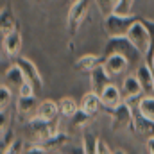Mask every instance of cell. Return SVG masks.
Instances as JSON below:
<instances>
[{
    "instance_id": "1",
    "label": "cell",
    "mask_w": 154,
    "mask_h": 154,
    "mask_svg": "<svg viewBox=\"0 0 154 154\" xmlns=\"http://www.w3.org/2000/svg\"><path fill=\"white\" fill-rule=\"evenodd\" d=\"M109 54H122L129 59V63H138L143 57V54L133 45V41L127 36H116L108 39L104 47V56H109Z\"/></svg>"
},
{
    "instance_id": "2",
    "label": "cell",
    "mask_w": 154,
    "mask_h": 154,
    "mask_svg": "<svg viewBox=\"0 0 154 154\" xmlns=\"http://www.w3.org/2000/svg\"><path fill=\"white\" fill-rule=\"evenodd\" d=\"M138 18L133 14H116L111 13L108 16H104V29L108 32L109 38H116V36H127L131 25L136 22Z\"/></svg>"
},
{
    "instance_id": "3",
    "label": "cell",
    "mask_w": 154,
    "mask_h": 154,
    "mask_svg": "<svg viewBox=\"0 0 154 154\" xmlns=\"http://www.w3.org/2000/svg\"><path fill=\"white\" fill-rule=\"evenodd\" d=\"M127 38L131 39L133 45L143 54V57H147L149 48H151V32H149L147 25L142 22V18H138V20L131 25V29H129V32H127Z\"/></svg>"
},
{
    "instance_id": "4",
    "label": "cell",
    "mask_w": 154,
    "mask_h": 154,
    "mask_svg": "<svg viewBox=\"0 0 154 154\" xmlns=\"http://www.w3.org/2000/svg\"><path fill=\"white\" fill-rule=\"evenodd\" d=\"M88 9H90V0H75L72 4V7L68 11V20H66L68 31H70L72 36L75 34L77 31H79V27L82 25V22H84V18L88 14Z\"/></svg>"
},
{
    "instance_id": "5",
    "label": "cell",
    "mask_w": 154,
    "mask_h": 154,
    "mask_svg": "<svg viewBox=\"0 0 154 154\" xmlns=\"http://www.w3.org/2000/svg\"><path fill=\"white\" fill-rule=\"evenodd\" d=\"M14 63L22 68L25 79L36 88V93H39V91L43 90V79H41V75H39V70L36 68V65H34L31 59H27V57H16Z\"/></svg>"
},
{
    "instance_id": "6",
    "label": "cell",
    "mask_w": 154,
    "mask_h": 154,
    "mask_svg": "<svg viewBox=\"0 0 154 154\" xmlns=\"http://www.w3.org/2000/svg\"><path fill=\"white\" fill-rule=\"evenodd\" d=\"M131 127H133V131H134L136 134L145 136V138H149V136H152V134H154V122L151 120V118H147V116L142 115L138 108H134V109H133Z\"/></svg>"
},
{
    "instance_id": "7",
    "label": "cell",
    "mask_w": 154,
    "mask_h": 154,
    "mask_svg": "<svg viewBox=\"0 0 154 154\" xmlns=\"http://www.w3.org/2000/svg\"><path fill=\"white\" fill-rule=\"evenodd\" d=\"M129 59L122 54H109V56H104V61H102V66L111 74V75H120L124 74L127 68H129Z\"/></svg>"
},
{
    "instance_id": "8",
    "label": "cell",
    "mask_w": 154,
    "mask_h": 154,
    "mask_svg": "<svg viewBox=\"0 0 154 154\" xmlns=\"http://www.w3.org/2000/svg\"><path fill=\"white\" fill-rule=\"evenodd\" d=\"M111 74L100 65V66H97L95 70H91L90 72V86H91V91H95V93H102V90L108 86V84H111Z\"/></svg>"
},
{
    "instance_id": "9",
    "label": "cell",
    "mask_w": 154,
    "mask_h": 154,
    "mask_svg": "<svg viewBox=\"0 0 154 154\" xmlns=\"http://www.w3.org/2000/svg\"><path fill=\"white\" fill-rule=\"evenodd\" d=\"M111 116H113V127L115 129H122V127L131 125L133 109H131V106L127 102H120L116 108L111 109Z\"/></svg>"
},
{
    "instance_id": "10",
    "label": "cell",
    "mask_w": 154,
    "mask_h": 154,
    "mask_svg": "<svg viewBox=\"0 0 154 154\" xmlns=\"http://www.w3.org/2000/svg\"><path fill=\"white\" fill-rule=\"evenodd\" d=\"M59 115V106H57V102H54V100H50V99H45V100H41L38 104V108H36V118H41V120H47V122H52V120H56Z\"/></svg>"
},
{
    "instance_id": "11",
    "label": "cell",
    "mask_w": 154,
    "mask_h": 154,
    "mask_svg": "<svg viewBox=\"0 0 154 154\" xmlns=\"http://www.w3.org/2000/svg\"><path fill=\"white\" fill-rule=\"evenodd\" d=\"M25 81H27V79H25L23 72H22V68H20L16 63H14L11 68H7V72L4 74V84H7L13 91H18Z\"/></svg>"
},
{
    "instance_id": "12",
    "label": "cell",
    "mask_w": 154,
    "mask_h": 154,
    "mask_svg": "<svg viewBox=\"0 0 154 154\" xmlns=\"http://www.w3.org/2000/svg\"><path fill=\"white\" fill-rule=\"evenodd\" d=\"M134 75L138 77V81H140V84L143 88V93L145 95H154V74L151 70V66L147 63L140 65Z\"/></svg>"
},
{
    "instance_id": "13",
    "label": "cell",
    "mask_w": 154,
    "mask_h": 154,
    "mask_svg": "<svg viewBox=\"0 0 154 154\" xmlns=\"http://www.w3.org/2000/svg\"><path fill=\"white\" fill-rule=\"evenodd\" d=\"M2 47H4V52L7 56H11V57L18 56V52L22 48V34H20V31L16 29L11 34H5L4 41H2Z\"/></svg>"
},
{
    "instance_id": "14",
    "label": "cell",
    "mask_w": 154,
    "mask_h": 154,
    "mask_svg": "<svg viewBox=\"0 0 154 154\" xmlns=\"http://www.w3.org/2000/svg\"><path fill=\"white\" fill-rule=\"evenodd\" d=\"M100 100H102V106L106 109H113L116 108L120 102H122V97H120V90L116 88L115 84H108L102 93H100Z\"/></svg>"
},
{
    "instance_id": "15",
    "label": "cell",
    "mask_w": 154,
    "mask_h": 154,
    "mask_svg": "<svg viewBox=\"0 0 154 154\" xmlns=\"http://www.w3.org/2000/svg\"><path fill=\"white\" fill-rule=\"evenodd\" d=\"M100 108H102V100H100V95L95 93V91L86 93V95L82 97V100H81V109L86 111L90 116L97 115Z\"/></svg>"
},
{
    "instance_id": "16",
    "label": "cell",
    "mask_w": 154,
    "mask_h": 154,
    "mask_svg": "<svg viewBox=\"0 0 154 154\" xmlns=\"http://www.w3.org/2000/svg\"><path fill=\"white\" fill-rule=\"evenodd\" d=\"M16 29H18V25H16V18H14L11 7L9 5H4L2 7V14H0V31H2V36L11 34Z\"/></svg>"
},
{
    "instance_id": "17",
    "label": "cell",
    "mask_w": 154,
    "mask_h": 154,
    "mask_svg": "<svg viewBox=\"0 0 154 154\" xmlns=\"http://www.w3.org/2000/svg\"><path fill=\"white\" fill-rule=\"evenodd\" d=\"M102 61H104V57H100V56H93V54H86V56H82V57H79L75 63V68L79 72H91V70H95L97 66H100L102 65Z\"/></svg>"
},
{
    "instance_id": "18",
    "label": "cell",
    "mask_w": 154,
    "mask_h": 154,
    "mask_svg": "<svg viewBox=\"0 0 154 154\" xmlns=\"http://www.w3.org/2000/svg\"><path fill=\"white\" fill-rule=\"evenodd\" d=\"M122 90H124V97H134V95H143V88L138 81L136 75H129L124 79V84H122Z\"/></svg>"
},
{
    "instance_id": "19",
    "label": "cell",
    "mask_w": 154,
    "mask_h": 154,
    "mask_svg": "<svg viewBox=\"0 0 154 154\" xmlns=\"http://www.w3.org/2000/svg\"><path fill=\"white\" fill-rule=\"evenodd\" d=\"M66 142H68V136H66L65 133L57 131V133H54L52 136H48V138L43 142V145H45L47 151L50 152V151H61V149L66 145Z\"/></svg>"
},
{
    "instance_id": "20",
    "label": "cell",
    "mask_w": 154,
    "mask_h": 154,
    "mask_svg": "<svg viewBox=\"0 0 154 154\" xmlns=\"http://www.w3.org/2000/svg\"><path fill=\"white\" fill-rule=\"evenodd\" d=\"M36 108H38V102H36V97L34 95H31V97H20L18 95V100H16V111L20 113V115H29V113H32V111H36Z\"/></svg>"
},
{
    "instance_id": "21",
    "label": "cell",
    "mask_w": 154,
    "mask_h": 154,
    "mask_svg": "<svg viewBox=\"0 0 154 154\" xmlns=\"http://www.w3.org/2000/svg\"><path fill=\"white\" fill-rule=\"evenodd\" d=\"M57 106H59V115L65 116V118H72V116L81 109V106L77 104L74 99H70V97H63V99L57 102Z\"/></svg>"
},
{
    "instance_id": "22",
    "label": "cell",
    "mask_w": 154,
    "mask_h": 154,
    "mask_svg": "<svg viewBox=\"0 0 154 154\" xmlns=\"http://www.w3.org/2000/svg\"><path fill=\"white\" fill-rule=\"evenodd\" d=\"M97 143H99V138L90 133V131H84L82 133V152L84 154H97Z\"/></svg>"
},
{
    "instance_id": "23",
    "label": "cell",
    "mask_w": 154,
    "mask_h": 154,
    "mask_svg": "<svg viewBox=\"0 0 154 154\" xmlns=\"http://www.w3.org/2000/svg\"><path fill=\"white\" fill-rule=\"evenodd\" d=\"M138 109H140V113L143 116L151 118L154 122V95H145V97H142Z\"/></svg>"
},
{
    "instance_id": "24",
    "label": "cell",
    "mask_w": 154,
    "mask_h": 154,
    "mask_svg": "<svg viewBox=\"0 0 154 154\" xmlns=\"http://www.w3.org/2000/svg\"><path fill=\"white\" fill-rule=\"evenodd\" d=\"M14 140H16V136H14V133H13V129H4L2 133H0V147H2V154L9 152V149H11V145L14 143Z\"/></svg>"
},
{
    "instance_id": "25",
    "label": "cell",
    "mask_w": 154,
    "mask_h": 154,
    "mask_svg": "<svg viewBox=\"0 0 154 154\" xmlns=\"http://www.w3.org/2000/svg\"><path fill=\"white\" fill-rule=\"evenodd\" d=\"M11 91H13V90H11L7 84L2 82V86H0V111L9 109V106H11V102H13V95H11Z\"/></svg>"
},
{
    "instance_id": "26",
    "label": "cell",
    "mask_w": 154,
    "mask_h": 154,
    "mask_svg": "<svg viewBox=\"0 0 154 154\" xmlns=\"http://www.w3.org/2000/svg\"><path fill=\"white\" fill-rule=\"evenodd\" d=\"M95 2H97L99 11L102 13V16H108V14L115 13V7L118 4V0H95Z\"/></svg>"
},
{
    "instance_id": "27",
    "label": "cell",
    "mask_w": 154,
    "mask_h": 154,
    "mask_svg": "<svg viewBox=\"0 0 154 154\" xmlns=\"http://www.w3.org/2000/svg\"><path fill=\"white\" fill-rule=\"evenodd\" d=\"M133 4L134 0H118L115 13L116 14H133Z\"/></svg>"
},
{
    "instance_id": "28",
    "label": "cell",
    "mask_w": 154,
    "mask_h": 154,
    "mask_svg": "<svg viewBox=\"0 0 154 154\" xmlns=\"http://www.w3.org/2000/svg\"><path fill=\"white\" fill-rule=\"evenodd\" d=\"M88 122H90V115H88L86 111H82V109H79L75 115L72 116V124H74V127H84Z\"/></svg>"
},
{
    "instance_id": "29",
    "label": "cell",
    "mask_w": 154,
    "mask_h": 154,
    "mask_svg": "<svg viewBox=\"0 0 154 154\" xmlns=\"http://www.w3.org/2000/svg\"><path fill=\"white\" fill-rule=\"evenodd\" d=\"M18 95H20V97H31V95H36V88H34L29 81H25V82L22 84V88L18 90Z\"/></svg>"
},
{
    "instance_id": "30",
    "label": "cell",
    "mask_w": 154,
    "mask_h": 154,
    "mask_svg": "<svg viewBox=\"0 0 154 154\" xmlns=\"http://www.w3.org/2000/svg\"><path fill=\"white\" fill-rule=\"evenodd\" d=\"M25 147V143L22 142V140H14V143L11 145V149H9V154H16V152H23V151H27V149H23Z\"/></svg>"
},
{
    "instance_id": "31",
    "label": "cell",
    "mask_w": 154,
    "mask_h": 154,
    "mask_svg": "<svg viewBox=\"0 0 154 154\" xmlns=\"http://www.w3.org/2000/svg\"><path fill=\"white\" fill-rule=\"evenodd\" d=\"M113 151L109 149V145L104 142V140H100L99 138V143H97V154H111Z\"/></svg>"
},
{
    "instance_id": "32",
    "label": "cell",
    "mask_w": 154,
    "mask_h": 154,
    "mask_svg": "<svg viewBox=\"0 0 154 154\" xmlns=\"http://www.w3.org/2000/svg\"><path fill=\"white\" fill-rule=\"evenodd\" d=\"M0 116H2V120H0V129L4 131V129H7V125H9V109L0 111Z\"/></svg>"
},
{
    "instance_id": "33",
    "label": "cell",
    "mask_w": 154,
    "mask_h": 154,
    "mask_svg": "<svg viewBox=\"0 0 154 154\" xmlns=\"http://www.w3.org/2000/svg\"><path fill=\"white\" fill-rule=\"evenodd\" d=\"M145 147H147V152H149V154H154V134L147 138V142H145Z\"/></svg>"
},
{
    "instance_id": "34",
    "label": "cell",
    "mask_w": 154,
    "mask_h": 154,
    "mask_svg": "<svg viewBox=\"0 0 154 154\" xmlns=\"http://www.w3.org/2000/svg\"><path fill=\"white\" fill-rule=\"evenodd\" d=\"M149 66H151V70H152V74H154V57H152V61L149 63Z\"/></svg>"
},
{
    "instance_id": "35",
    "label": "cell",
    "mask_w": 154,
    "mask_h": 154,
    "mask_svg": "<svg viewBox=\"0 0 154 154\" xmlns=\"http://www.w3.org/2000/svg\"><path fill=\"white\" fill-rule=\"evenodd\" d=\"M152 57H154V56H152Z\"/></svg>"
}]
</instances>
